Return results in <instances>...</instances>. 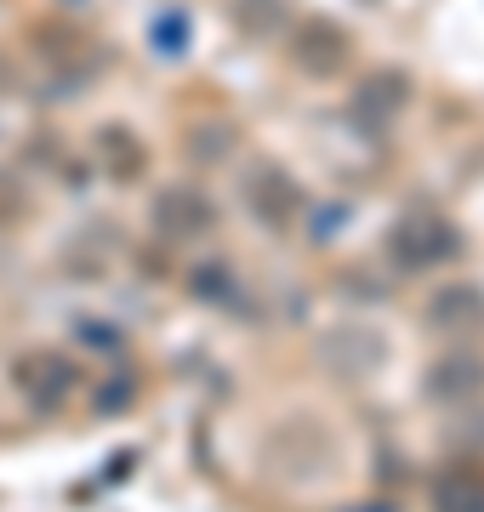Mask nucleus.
<instances>
[{
  "instance_id": "5",
  "label": "nucleus",
  "mask_w": 484,
  "mask_h": 512,
  "mask_svg": "<svg viewBox=\"0 0 484 512\" xmlns=\"http://www.w3.org/2000/svg\"><path fill=\"white\" fill-rule=\"evenodd\" d=\"M433 507H439V512H484V478L450 473L445 484L433 490Z\"/></svg>"
},
{
  "instance_id": "1",
  "label": "nucleus",
  "mask_w": 484,
  "mask_h": 512,
  "mask_svg": "<svg viewBox=\"0 0 484 512\" xmlns=\"http://www.w3.org/2000/svg\"><path fill=\"white\" fill-rule=\"evenodd\" d=\"M348 52H354V46H348V35H342V29H331V23H314V29L297 40V63L308 74H336L342 63H348Z\"/></svg>"
},
{
  "instance_id": "2",
  "label": "nucleus",
  "mask_w": 484,
  "mask_h": 512,
  "mask_svg": "<svg viewBox=\"0 0 484 512\" xmlns=\"http://www.w3.org/2000/svg\"><path fill=\"white\" fill-rule=\"evenodd\" d=\"M428 319L439 330H450V336H462V330H473L484 319V296L473 291V285H456V291H439L433 296V308H428Z\"/></svg>"
},
{
  "instance_id": "4",
  "label": "nucleus",
  "mask_w": 484,
  "mask_h": 512,
  "mask_svg": "<svg viewBox=\"0 0 484 512\" xmlns=\"http://www.w3.org/2000/svg\"><path fill=\"white\" fill-rule=\"evenodd\" d=\"M405 97H410V80L405 74H393V69H376L365 86H359L354 103H365V114H376V120H388L393 109H405Z\"/></svg>"
},
{
  "instance_id": "3",
  "label": "nucleus",
  "mask_w": 484,
  "mask_h": 512,
  "mask_svg": "<svg viewBox=\"0 0 484 512\" xmlns=\"http://www.w3.org/2000/svg\"><path fill=\"white\" fill-rule=\"evenodd\" d=\"M433 399H473V393H484V359H467V353H456V359H445V365H433Z\"/></svg>"
},
{
  "instance_id": "6",
  "label": "nucleus",
  "mask_w": 484,
  "mask_h": 512,
  "mask_svg": "<svg viewBox=\"0 0 484 512\" xmlns=\"http://www.w3.org/2000/svg\"><path fill=\"white\" fill-rule=\"evenodd\" d=\"M160 217H166V228H171V222L183 228V222H188V205H160ZM200 222H211V211H205V205L194 211V228H200Z\"/></svg>"
}]
</instances>
